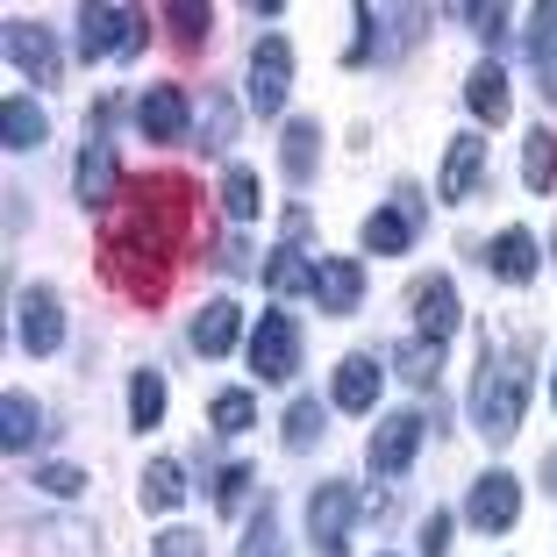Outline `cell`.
<instances>
[{
  "label": "cell",
  "instance_id": "6da1fadb",
  "mask_svg": "<svg viewBox=\"0 0 557 557\" xmlns=\"http://www.w3.org/2000/svg\"><path fill=\"white\" fill-rule=\"evenodd\" d=\"M186 236V186L180 180H150L108 208V258H172Z\"/></svg>",
  "mask_w": 557,
  "mask_h": 557
},
{
  "label": "cell",
  "instance_id": "7a4b0ae2",
  "mask_svg": "<svg viewBox=\"0 0 557 557\" xmlns=\"http://www.w3.org/2000/svg\"><path fill=\"white\" fill-rule=\"evenodd\" d=\"M529 408V350H479V386H472V422L486 443H508Z\"/></svg>",
  "mask_w": 557,
  "mask_h": 557
},
{
  "label": "cell",
  "instance_id": "3957f363",
  "mask_svg": "<svg viewBox=\"0 0 557 557\" xmlns=\"http://www.w3.org/2000/svg\"><path fill=\"white\" fill-rule=\"evenodd\" d=\"M372 508L358 486H344V479H329V486H314V500H308V536H314V550L322 557H344V536H350V522Z\"/></svg>",
  "mask_w": 557,
  "mask_h": 557
},
{
  "label": "cell",
  "instance_id": "277c9868",
  "mask_svg": "<svg viewBox=\"0 0 557 557\" xmlns=\"http://www.w3.org/2000/svg\"><path fill=\"white\" fill-rule=\"evenodd\" d=\"M250 372L272 379V386H286V379L300 372V322L294 314H258V336H250Z\"/></svg>",
  "mask_w": 557,
  "mask_h": 557
},
{
  "label": "cell",
  "instance_id": "5b68a950",
  "mask_svg": "<svg viewBox=\"0 0 557 557\" xmlns=\"http://www.w3.org/2000/svg\"><path fill=\"white\" fill-rule=\"evenodd\" d=\"M286 86H294V44H286V36H264L258 50H250V108H258V115H278V108H286Z\"/></svg>",
  "mask_w": 557,
  "mask_h": 557
},
{
  "label": "cell",
  "instance_id": "8992f818",
  "mask_svg": "<svg viewBox=\"0 0 557 557\" xmlns=\"http://www.w3.org/2000/svg\"><path fill=\"white\" fill-rule=\"evenodd\" d=\"M144 44V15L129 8H79V58H115Z\"/></svg>",
  "mask_w": 557,
  "mask_h": 557
},
{
  "label": "cell",
  "instance_id": "52a82bcc",
  "mask_svg": "<svg viewBox=\"0 0 557 557\" xmlns=\"http://www.w3.org/2000/svg\"><path fill=\"white\" fill-rule=\"evenodd\" d=\"M414 450H422V414L400 408V414H386V422L372 429V450H364V458H372L379 479H394V472H408V465H414Z\"/></svg>",
  "mask_w": 557,
  "mask_h": 557
},
{
  "label": "cell",
  "instance_id": "ba28073f",
  "mask_svg": "<svg viewBox=\"0 0 557 557\" xmlns=\"http://www.w3.org/2000/svg\"><path fill=\"white\" fill-rule=\"evenodd\" d=\"M15 336H22V350H29V358H50V350L65 344V314H58V294H50V286H29V294L15 300Z\"/></svg>",
  "mask_w": 557,
  "mask_h": 557
},
{
  "label": "cell",
  "instance_id": "9c48e42d",
  "mask_svg": "<svg viewBox=\"0 0 557 557\" xmlns=\"http://www.w3.org/2000/svg\"><path fill=\"white\" fill-rule=\"evenodd\" d=\"M136 129H144L150 144H180V136L194 129V108H186L180 86H144V100H136Z\"/></svg>",
  "mask_w": 557,
  "mask_h": 557
},
{
  "label": "cell",
  "instance_id": "30bf717a",
  "mask_svg": "<svg viewBox=\"0 0 557 557\" xmlns=\"http://www.w3.org/2000/svg\"><path fill=\"white\" fill-rule=\"evenodd\" d=\"M314 300H322V314H358L364 264L358 258H322V264H314Z\"/></svg>",
  "mask_w": 557,
  "mask_h": 557
},
{
  "label": "cell",
  "instance_id": "8fae6325",
  "mask_svg": "<svg viewBox=\"0 0 557 557\" xmlns=\"http://www.w3.org/2000/svg\"><path fill=\"white\" fill-rule=\"evenodd\" d=\"M465 515H472L479 529H515V515H522V486H515L508 472H486L472 486V500H465Z\"/></svg>",
  "mask_w": 557,
  "mask_h": 557
},
{
  "label": "cell",
  "instance_id": "7c38bea8",
  "mask_svg": "<svg viewBox=\"0 0 557 557\" xmlns=\"http://www.w3.org/2000/svg\"><path fill=\"white\" fill-rule=\"evenodd\" d=\"M8 58H15V72H29L36 86H58V44H50V29L8 22Z\"/></svg>",
  "mask_w": 557,
  "mask_h": 557
},
{
  "label": "cell",
  "instance_id": "4fadbf2b",
  "mask_svg": "<svg viewBox=\"0 0 557 557\" xmlns=\"http://www.w3.org/2000/svg\"><path fill=\"white\" fill-rule=\"evenodd\" d=\"M414 230H422V208H414V200H394V208L364 214V250H379V258H400V250L414 244Z\"/></svg>",
  "mask_w": 557,
  "mask_h": 557
},
{
  "label": "cell",
  "instance_id": "5bb4252c",
  "mask_svg": "<svg viewBox=\"0 0 557 557\" xmlns=\"http://www.w3.org/2000/svg\"><path fill=\"white\" fill-rule=\"evenodd\" d=\"M72 186H79V200H94V208H115V200H122V186H115V144H108V136H94V144L79 150Z\"/></svg>",
  "mask_w": 557,
  "mask_h": 557
},
{
  "label": "cell",
  "instance_id": "9a60e30c",
  "mask_svg": "<svg viewBox=\"0 0 557 557\" xmlns=\"http://www.w3.org/2000/svg\"><path fill=\"white\" fill-rule=\"evenodd\" d=\"M379 386H386V364H379L372 350H358V358H344V364H336V408H350V414H372Z\"/></svg>",
  "mask_w": 557,
  "mask_h": 557
},
{
  "label": "cell",
  "instance_id": "2e32d148",
  "mask_svg": "<svg viewBox=\"0 0 557 557\" xmlns=\"http://www.w3.org/2000/svg\"><path fill=\"white\" fill-rule=\"evenodd\" d=\"M414 322H422V344H443V336L458 329V286H450L443 272L414 286Z\"/></svg>",
  "mask_w": 557,
  "mask_h": 557
},
{
  "label": "cell",
  "instance_id": "e0dca14e",
  "mask_svg": "<svg viewBox=\"0 0 557 557\" xmlns=\"http://www.w3.org/2000/svg\"><path fill=\"white\" fill-rule=\"evenodd\" d=\"M479 180H486V144H479V136H450V158H443L436 194H443V200H465Z\"/></svg>",
  "mask_w": 557,
  "mask_h": 557
},
{
  "label": "cell",
  "instance_id": "ac0fdd59",
  "mask_svg": "<svg viewBox=\"0 0 557 557\" xmlns=\"http://www.w3.org/2000/svg\"><path fill=\"white\" fill-rule=\"evenodd\" d=\"M236 336H244V314H236V300H208V308L194 314V350H200V358H222V350H236Z\"/></svg>",
  "mask_w": 557,
  "mask_h": 557
},
{
  "label": "cell",
  "instance_id": "d6986e66",
  "mask_svg": "<svg viewBox=\"0 0 557 557\" xmlns=\"http://www.w3.org/2000/svg\"><path fill=\"white\" fill-rule=\"evenodd\" d=\"M0 136H8V150H36L50 136V122H44V108H36V100L8 94V100H0Z\"/></svg>",
  "mask_w": 557,
  "mask_h": 557
},
{
  "label": "cell",
  "instance_id": "ffe728a7",
  "mask_svg": "<svg viewBox=\"0 0 557 557\" xmlns=\"http://www.w3.org/2000/svg\"><path fill=\"white\" fill-rule=\"evenodd\" d=\"M486 264L508 278V286H522V278L536 272V236H529V230H500V236H493V250H486Z\"/></svg>",
  "mask_w": 557,
  "mask_h": 557
},
{
  "label": "cell",
  "instance_id": "44dd1931",
  "mask_svg": "<svg viewBox=\"0 0 557 557\" xmlns=\"http://www.w3.org/2000/svg\"><path fill=\"white\" fill-rule=\"evenodd\" d=\"M465 108H472L479 122H508V79H500V65H479L472 79H465Z\"/></svg>",
  "mask_w": 557,
  "mask_h": 557
},
{
  "label": "cell",
  "instance_id": "7402d4cb",
  "mask_svg": "<svg viewBox=\"0 0 557 557\" xmlns=\"http://www.w3.org/2000/svg\"><path fill=\"white\" fill-rule=\"evenodd\" d=\"M0 443H8V458H22V450H29L36 436H44V414H36V400H22V394H8L0 400Z\"/></svg>",
  "mask_w": 557,
  "mask_h": 557
},
{
  "label": "cell",
  "instance_id": "603a6c76",
  "mask_svg": "<svg viewBox=\"0 0 557 557\" xmlns=\"http://www.w3.org/2000/svg\"><path fill=\"white\" fill-rule=\"evenodd\" d=\"M314 144H322V129H314V122H286L278 164H286V180H294V186H308V180H314Z\"/></svg>",
  "mask_w": 557,
  "mask_h": 557
},
{
  "label": "cell",
  "instance_id": "cb8c5ba5",
  "mask_svg": "<svg viewBox=\"0 0 557 557\" xmlns=\"http://www.w3.org/2000/svg\"><path fill=\"white\" fill-rule=\"evenodd\" d=\"M222 208H230V222H250V214L264 208V186H258L250 164H230V172H222Z\"/></svg>",
  "mask_w": 557,
  "mask_h": 557
},
{
  "label": "cell",
  "instance_id": "d4e9b609",
  "mask_svg": "<svg viewBox=\"0 0 557 557\" xmlns=\"http://www.w3.org/2000/svg\"><path fill=\"white\" fill-rule=\"evenodd\" d=\"M529 58H536L543 94L557 100V8H536V36H529Z\"/></svg>",
  "mask_w": 557,
  "mask_h": 557
},
{
  "label": "cell",
  "instance_id": "484cf974",
  "mask_svg": "<svg viewBox=\"0 0 557 557\" xmlns=\"http://www.w3.org/2000/svg\"><path fill=\"white\" fill-rule=\"evenodd\" d=\"M180 500H186V472H180L172 458H158V465L144 472V508L164 515V508H180Z\"/></svg>",
  "mask_w": 557,
  "mask_h": 557
},
{
  "label": "cell",
  "instance_id": "4316f807",
  "mask_svg": "<svg viewBox=\"0 0 557 557\" xmlns=\"http://www.w3.org/2000/svg\"><path fill=\"white\" fill-rule=\"evenodd\" d=\"M264 286H272V294H314V264L300 258L294 244H286L272 264H264Z\"/></svg>",
  "mask_w": 557,
  "mask_h": 557
},
{
  "label": "cell",
  "instance_id": "83f0119b",
  "mask_svg": "<svg viewBox=\"0 0 557 557\" xmlns=\"http://www.w3.org/2000/svg\"><path fill=\"white\" fill-rule=\"evenodd\" d=\"M322 429H329V408L300 394L294 408H286V450H308V443H322Z\"/></svg>",
  "mask_w": 557,
  "mask_h": 557
},
{
  "label": "cell",
  "instance_id": "f1b7e54d",
  "mask_svg": "<svg viewBox=\"0 0 557 557\" xmlns=\"http://www.w3.org/2000/svg\"><path fill=\"white\" fill-rule=\"evenodd\" d=\"M522 180L536 186V194H550V186H557V136H550V129L529 136V150H522Z\"/></svg>",
  "mask_w": 557,
  "mask_h": 557
},
{
  "label": "cell",
  "instance_id": "f546056e",
  "mask_svg": "<svg viewBox=\"0 0 557 557\" xmlns=\"http://www.w3.org/2000/svg\"><path fill=\"white\" fill-rule=\"evenodd\" d=\"M158 414H164V379L144 364V372L129 379V422L136 429H158Z\"/></svg>",
  "mask_w": 557,
  "mask_h": 557
},
{
  "label": "cell",
  "instance_id": "4dcf8cb0",
  "mask_svg": "<svg viewBox=\"0 0 557 557\" xmlns=\"http://www.w3.org/2000/svg\"><path fill=\"white\" fill-rule=\"evenodd\" d=\"M29 543L36 557H86V529L72 522H29Z\"/></svg>",
  "mask_w": 557,
  "mask_h": 557
},
{
  "label": "cell",
  "instance_id": "1f68e13d",
  "mask_svg": "<svg viewBox=\"0 0 557 557\" xmlns=\"http://www.w3.org/2000/svg\"><path fill=\"white\" fill-rule=\"evenodd\" d=\"M208 422L222 429V436H244V429L258 422V400H250V394H214L208 400Z\"/></svg>",
  "mask_w": 557,
  "mask_h": 557
},
{
  "label": "cell",
  "instance_id": "d6a6232c",
  "mask_svg": "<svg viewBox=\"0 0 557 557\" xmlns=\"http://www.w3.org/2000/svg\"><path fill=\"white\" fill-rule=\"evenodd\" d=\"M236 557H286L278 550V522H272V508H258V522H250V536H244V550Z\"/></svg>",
  "mask_w": 557,
  "mask_h": 557
},
{
  "label": "cell",
  "instance_id": "836d02e7",
  "mask_svg": "<svg viewBox=\"0 0 557 557\" xmlns=\"http://www.w3.org/2000/svg\"><path fill=\"white\" fill-rule=\"evenodd\" d=\"M436 350L443 344H408V350H400V372H408L414 386H436Z\"/></svg>",
  "mask_w": 557,
  "mask_h": 557
},
{
  "label": "cell",
  "instance_id": "e575fe53",
  "mask_svg": "<svg viewBox=\"0 0 557 557\" xmlns=\"http://www.w3.org/2000/svg\"><path fill=\"white\" fill-rule=\"evenodd\" d=\"M200 136H208V150H222L236 136V115H230V100H208V115H200Z\"/></svg>",
  "mask_w": 557,
  "mask_h": 557
},
{
  "label": "cell",
  "instance_id": "d590c367",
  "mask_svg": "<svg viewBox=\"0 0 557 557\" xmlns=\"http://www.w3.org/2000/svg\"><path fill=\"white\" fill-rule=\"evenodd\" d=\"M150 557H208V543H200L194 529H164V536L150 543Z\"/></svg>",
  "mask_w": 557,
  "mask_h": 557
},
{
  "label": "cell",
  "instance_id": "8d00e7d4",
  "mask_svg": "<svg viewBox=\"0 0 557 557\" xmlns=\"http://www.w3.org/2000/svg\"><path fill=\"white\" fill-rule=\"evenodd\" d=\"M36 486L58 493V500H72V493H86V472H72V465H44V472H36Z\"/></svg>",
  "mask_w": 557,
  "mask_h": 557
},
{
  "label": "cell",
  "instance_id": "74e56055",
  "mask_svg": "<svg viewBox=\"0 0 557 557\" xmlns=\"http://www.w3.org/2000/svg\"><path fill=\"white\" fill-rule=\"evenodd\" d=\"M164 15H172V22H180V36H186V44H200V36H208V8H194V0H172V8H164Z\"/></svg>",
  "mask_w": 557,
  "mask_h": 557
},
{
  "label": "cell",
  "instance_id": "f35d334b",
  "mask_svg": "<svg viewBox=\"0 0 557 557\" xmlns=\"http://www.w3.org/2000/svg\"><path fill=\"white\" fill-rule=\"evenodd\" d=\"M214 500H222V508H244V500H250V465H230V472H222V486H214Z\"/></svg>",
  "mask_w": 557,
  "mask_h": 557
},
{
  "label": "cell",
  "instance_id": "ab89813d",
  "mask_svg": "<svg viewBox=\"0 0 557 557\" xmlns=\"http://www.w3.org/2000/svg\"><path fill=\"white\" fill-rule=\"evenodd\" d=\"M443 550H450V515H429V522H422V557H443Z\"/></svg>",
  "mask_w": 557,
  "mask_h": 557
},
{
  "label": "cell",
  "instance_id": "60d3db41",
  "mask_svg": "<svg viewBox=\"0 0 557 557\" xmlns=\"http://www.w3.org/2000/svg\"><path fill=\"white\" fill-rule=\"evenodd\" d=\"M550 400H557V386H550Z\"/></svg>",
  "mask_w": 557,
  "mask_h": 557
}]
</instances>
